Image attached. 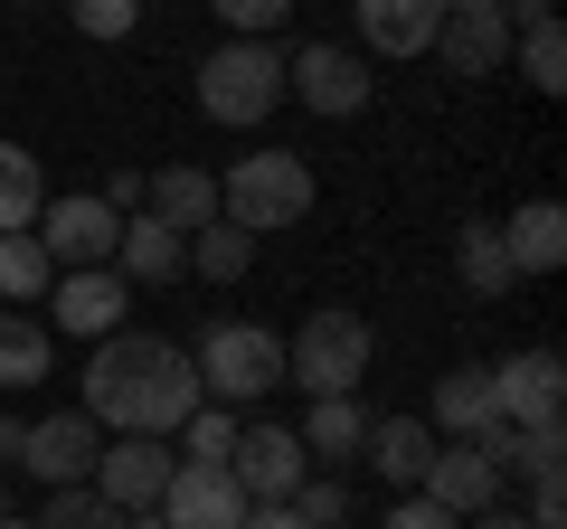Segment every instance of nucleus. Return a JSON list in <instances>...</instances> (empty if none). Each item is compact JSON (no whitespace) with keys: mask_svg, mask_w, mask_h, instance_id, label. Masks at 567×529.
I'll use <instances>...</instances> for the list:
<instances>
[{"mask_svg":"<svg viewBox=\"0 0 567 529\" xmlns=\"http://www.w3.org/2000/svg\"><path fill=\"white\" fill-rule=\"evenodd\" d=\"M199 407V369H189L181 341H162V331H104L95 360H85V416H95L104 435H181V416Z\"/></svg>","mask_w":567,"mask_h":529,"instance_id":"obj_1","label":"nucleus"},{"mask_svg":"<svg viewBox=\"0 0 567 529\" xmlns=\"http://www.w3.org/2000/svg\"><path fill=\"white\" fill-rule=\"evenodd\" d=\"M312 199H322V189H312V162H303V152H246V162L218 180V218L246 227L256 246L275 237V227H303Z\"/></svg>","mask_w":567,"mask_h":529,"instance_id":"obj_2","label":"nucleus"},{"mask_svg":"<svg viewBox=\"0 0 567 529\" xmlns=\"http://www.w3.org/2000/svg\"><path fill=\"white\" fill-rule=\"evenodd\" d=\"M275 104H284V48L275 39H227L199 58V114L218 133H256Z\"/></svg>","mask_w":567,"mask_h":529,"instance_id":"obj_3","label":"nucleus"},{"mask_svg":"<svg viewBox=\"0 0 567 529\" xmlns=\"http://www.w3.org/2000/svg\"><path fill=\"white\" fill-rule=\"evenodd\" d=\"M369 360H379V331H369L350 303H322L293 341H284V378L303 387V397H360Z\"/></svg>","mask_w":567,"mask_h":529,"instance_id":"obj_4","label":"nucleus"},{"mask_svg":"<svg viewBox=\"0 0 567 529\" xmlns=\"http://www.w3.org/2000/svg\"><path fill=\"white\" fill-rule=\"evenodd\" d=\"M189 369H199L208 407H256V397L284 387V341L256 331V322H208V341L189 350Z\"/></svg>","mask_w":567,"mask_h":529,"instance_id":"obj_5","label":"nucleus"},{"mask_svg":"<svg viewBox=\"0 0 567 529\" xmlns=\"http://www.w3.org/2000/svg\"><path fill=\"white\" fill-rule=\"evenodd\" d=\"M29 237L48 246V264H58V274H76V264H114L123 218L95 199V189H66V199H48L39 218H29Z\"/></svg>","mask_w":567,"mask_h":529,"instance_id":"obj_6","label":"nucleus"},{"mask_svg":"<svg viewBox=\"0 0 567 529\" xmlns=\"http://www.w3.org/2000/svg\"><path fill=\"white\" fill-rule=\"evenodd\" d=\"M284 95H303L322 123H350V114L369 104V66L350 58L341 39H312V48H293V58H284Z\"/></svg>","mask_w":567,"mask_h":529,"instance_id":"obj_7","label":"nucleus"},{"mask_svg":"<svg viewBox=\"0 0 567 529\" xmlns=\"http://www.w3.org/2000/svg\"><path fill=\"white\" fill-rule=\"evenodd\" d=\"M95 454H104V426L85 407H58V416L29 426L20 473H29V483H48V491H66V483H95Z\"/></svg>","mask_w":567,"mask_h":529,"instance_id":"obj_8","label":"nucleus"},{"mask_svg":"<svg viewBox=\"0 0 567 529\" xmlns=\"http://www.w3.org/2000/svg\"><path fill=\"white\" fill-rule=\"evenodd\" d=\"M171 473H181V454H171L162 435H104V454H95V501H114V510H152Z\"/></svg>","mask_w":567,"mask_h":529,"instance_id":"obj_9","label":"nucleus"},{"mask_svg":"<svg viewBox=\"0 0 567 529\" xmlns=\"http://www.w3.org/2000/svg\"><path fill=\"white\" fill-rule=\"evenodd\" d=\"M492 407H502V426H558V407H567L558 350H511V360H492Z\"/></svg>","mask_w":567,"mask_h":529,"instance_id":"obj_10","label":"nucleus"},{"mask_svg":"<svg viewBox=\"0 0 567 529\" xmlns=\"http://www.w3.org/2000/svg\"><path fill=\"white\" fill-rule=\"evenodd\" d=\"M48 303H58V331H66V341H104V331L133 322V284H123L114 264H76V274H58Z\"/></svg>","mask_w":567,"mask_h":529,"instance_id":"obj_11","label":"nucleus"},{"mask_svg":"<svg viewBox=\"0 0 567 529\" xmlns=\"http://www.w3.org/2000/svg\"><path fill=\"white\" fill-rule=\"evenodd\" d=\"M227 473H237L246 501H293V483H303V435L293 426H237V454H227Z\"/></svg>","mask_w":567,"mask_h":529,"instance_id":"obj_12","label":"nucleus"},{"mask_svg":"<svg viewBox=\"0 0 567 529\" xmlns=\"http://www.w3.org/2000/svg\"><path fill=\"white\" fill-rule=\"evenodd\" d=\"M152 510H162L171 529H237L246 520V491H237V473H227V464H181Z\"/></svg>","mask_w":567,"mask_h":529,"instance_id":"obj_13","label":"nucleus"},{"mask_svg":"<svg viewBox=\"0 0 567 529\" xmlns=\"http://www.w3.org/2000/svg\"><path fill=\"white\" fill-rule=\"evenodd\" d=\"M416 491L435 510H454V520H473V510L502 501V464H492L483 445H435V454H425V473H416Z\"/></svg>","mask_w":567,"mask_h":529,"instance_id":"obj_14","label":"nucleus"},{"mask_svg":"<svg viewBox=\"0 0 567 529\" xmlns=\"http://www.w3.org/2000/svg\"><path fill=\"white\" fill-rule=\"evenodd\" d=\"M492 227H502L511 274H558V264H567V208L558 199H520L511 218H492Z\"/></svg>","mask_w":567,"mask_h":529,"instance_id":"obj_15","label":"nucleus"},{"mask_svg":"<svg viewBox=\"0 0 567 529\" xmlns=\"http://www.w3.org/2000/svg\"><path fill=\"white\" fill-rule=\"evenodd\" d=\"M114 274H123V284H181V274H189V237L162 227V218H123Z\"/></svg>","mask_w":567,"mask_h":529,"instance_id":"obj_16","label":"nucleus"},{"mask_svg":"<svg viewBox=\"0 0 567 529\" xmlns=\"http://www.w3.org/2000/svg\"><path fill=\"white\" fill-rule=\"evenodd\" d=\"M142 218H162V227H181V237H199V227L218 218V180H208L199 162L152 170V180H142Z\"/></svg>","mask_w":567,"mask_h":529,"instance_id":"obj_17","label":"nucleus"},{"mask_svg":"<svg viewBox=\"0 0 567 529\" xmlns=\"http://www.w3.org/2000/svg\"><path fill=\"white\" fill-rule=\"evenodd\" d=\"M445 29V0H360V39L379 58H425Z\"/></svg>","mask_w":567,"mask_h":529,"instance_id":"obj_18","label":"nucleus"},{"mask_svg":"<svg viewBox=\"0 0 567 529\" xmlns=\"http://www.w3.org/2000/svg\"><path fill=\"white\" fill-rule=\"evenodd\" d=\"M48 369H58V341H48L39 312L0 303V397H29V387H48Z\"/></svg>","mask_w":567,"mask_h":529,"instance_id":"obj_19","label":"nucleus"},{"mask_svg":"<svg viewBox=\"0 0 567 529\" xmlns=\"http://www.w3.org/2000/svg\"><path fill=\"white\" fill-rule=\"evenodd\" d=\"M435 58H445L454 76H502V66H511V20L445 10V29H435Z\"/></svg>","mask_w":567,"mask_h":529,"instance_id":"obj_20","label":"nucleus"},{"mask_svg":"<svg viewBox=\"0 0 567 529\" xmlns=\"http://www.w3.org/2000/svg\"><path fill=\"white\" fill-rule=\"evenodd\" d=\"M360 454H369V473H379V483H398V491H416V473H425V454H435V426H425V416H369V435H360Z\"/></svg>","mask_w":567,"mask_h":529,"instance_id":"obj_21","label":"nucleus"},{"mask_svg":"<svg viewBox=\"0 0 567 529\" xmlns=\"http://www.w3.org/2000/svg\"><path fill=\"white\" fill-rule=\"evenodd\" d=\"M502 426V407H492V369H445L435 378V435L445 445H473V435Z\"/></svg>","mask_w":567,"mask_h":529,"instance_id":"obj_22","label":"nucleus"},{"mask_svg":"<svg viewBox=\"0 0 567 529\" xmlns=\"http://www.w3.org/2000/svg\"><path fill=\"white\" fill-rule=\"evenodd\" d=\"M293 435H303V464L341 473V464H360V435H369V416H360V397H312V416H303Z\"/></svg>","mask_w":567,"mask_h":529,"instance_id":"obj_23","label":"nucleus"},{"mask_svg":"<svg viewBox=\"0 0 567 529\" xmlns=\"http://www.w3.org/2000/svg\"><path fill=\"white\" fill-rule=\"evenodd\" d=\"M454 284L483 293V303H502V293L520 284V274H511V256H502V227H492V218H464V227H454Z\"/></svg>","mask_w":567,"mask_h":529,"instance_id":"obj_24","label":"nucleus"},{"mask_svg":"<svg viewBox=\"0 0 567 529\" xmlns=\"http://www.w3.org/2000/svg\"><path fill=\"white\" fill-rule=\"evenodd\" d=\"M189 274H208V284H246V274H256V237L227 227V218H208L199 237H189Z\"/></svg>","mask_w":567,"mask_h":529,"instance_id":"obj_25","label":"nucleus"},{"mask_svg":"<svg viewBox=\"0 0 567 529\" xmlns=\"http://www.w3.org/2000/svg\"><path fill=\"white\" fill-rule=\"evenodd\" d=\"M48 284H58L48 246L29 237V227H10V237H0V303H48Z\"/></svg>","mask_w":567,"mask_h":529,"instance_id":"obj_26","label":"nucleus"},{"mask_svg":"<svg viewBox=\"0 0 567 529\" xmlns=\"http://www.w3.org/2000/svg\"><path fill=\"white\" fill-rule=\"evenodd\" d=\"M39 208H48V170H39V152L0 143V237H10V227H29Z\"/></svg>","mask_w":567,"mask_h":529,"instance_id":"obj_27","label":"nucleus"},{"mask_svg":"<svg viewBox=\"0 0 567 529\" xmlns=\"http://www.w3.org/2000/svg\"><path fill=\"white\" fill-rule=\"evenodd\" d=\"M237 426H246L237 407H208L199 397V407L181 416V435H171V454H181V464H227V454H237Z\"/></svg>","mask_w":567,"mask_h":529,"instance_id":"obj_28","label":"nucleus"},{"mask_svg":"<svg viewBox=\"0 0 567 529\" xmlns=\"http://www.w3.org/2000/svg\"><path fill=\"white\" fill-rule=\"evenodd\" d=\"M511 66H520V85H529V95H558V85H567V39H558V20L511 29Z\"/></svg>","mask_w":567,"mask_h":529,"instance_id":"obj_29","label":"nucleus"},{"mask_svg":"<svg viewBox=\"0 0 567 529\" xmlns=\"http://www.w3.org/2000/svg\"><path fill=\"white\" fill-rule=\"evenodd\" d=\"M133 510H114V501H95V483H66V491H48V520L39 529H123Z\"/></svg>","mask_w":567,"mask_h":529,"instance_id":"obj_30","label":"nucleus"},{"mask_svg":"<svg viewBox=\"0 0 567 529\" xmlns=\"http://www.w3.org/2000/svg\"><path fill=\"white\" fill-rule=\"evenodd\" d=\"M293 520H303V529H341V520H350L341 473H303V483H293Z\"/></svg>","mask_w":567,"mask_h":529,"instance_id":"obj_31","label":"nucleus"},{"mask_svg":"<svg viewBox=\"0 0 567 529\" xmlns=\"http://www.w3.org/2000/svg\"><path fill=\"white\" fill-rule=\"evenodd\" d=\"M152 10V0H66V20H76V39H133V20Z\"/></svg>","mask_w":567,"mask_h":529,"instance_id":"obj_32","label":"nucleus"},{"mask_svg":"<svg viewBox=\"0 0 567 529\" xmlns=\"http://www.w3.org/2000/svg\"><path fill=\"white\" fill-rule=\"evenodd\" d=\"M208 10H218L237 39H265V29H284V10H293V0H208Z\"/></svg>","mask_w":567,"mask_h":529,"instance_id":"obj_33","label":"nucleus"},{"mask_svg":"<svg viewBox=\"0 0 567 529\" xmlns=\"http://www.w3.org/2000/svg\"><path fill=\"white\" fill-rule=\"evenodd\" d=\"M379 529H464V520H454V510H435V501H425V491H406V501L388 510Z\"/></svg>","mask_w":567,"mask_h":529,"instance_id":"obj_34","label":"nucleus"},{"mask_svg":"<svg viewBox=\"0 0 567 529\" xmlns=\"http://www.w3.org/2000/svg\"><path fill=\"white\" fill-rule=\"evenodd\" d=\"M237 529H303V520H293V501H246Z\"/></svg>","mask_w":567,"mask_h":529,"instance_id":"obj_35","label":"nucleus"},{"mask_svg":"<svg viewBox=\"0 0 567 529\" xmlns=\"http://www.w3.org/2000/svg\"><path fill=\"white\" fill-rule=\"evenodd\" d=\"M20 445H29V416H0V464H20Z\"/></svg>","mask_w":567,"mask_h":529,"instance_id":"obj_36","label":"nucleus"},{"mask_svg":"<svg viewBox=\"0 0 567 529\" xmlns=\"http://www.w3.org/2000/svg\"><path fill=\"white\" fill-rule=\"evenodd\" d=\"M464 529H529V520H520V510H502V501H492V510H473Z\"/></svg>","mask_w":567,"mask_h":529,"instance_id":"obj_37","label":"nucleus"},{"mask_svg":"<svg viewBox=\"0 0 567 529\" xmlns=\"http://www.w3.org/2000/svg\"><path fill=\"white\" fill-rule=\"evenodd\" d=\"M445 10H483V20H502V0H445Z\"/></svg>","mask_w":567,"mask_h":529,"instance_id":"obj_38","label":"nucleus"},{"mask_svg":"<svg viewBox=\"0 0 567 529\" xmlns=\"http://www.w3.org/2000/svg\"><path fill=\"white\" fill-rule=\"evenodd\" d=\"M123 529H171V520H162V510H133V520H123Z\"/></svg>","mask_w":567,"mask_h":529,"instance_id":"obj_39","label":"nucleus"},{"mask_svg":"<svg viewBox=\"0 0 567 529\" xmlns=\"http://www.w3.org/2000/svg\"><path fill=\"white\" fill-rule=\"evenodd\" d=\"M0 529H39V520H20V510H10V520H0Z\"/></svg>","mask_w":567,"mask_h":529,"instance_id":"obj_40","label":"nucleus"}]
</instances>
